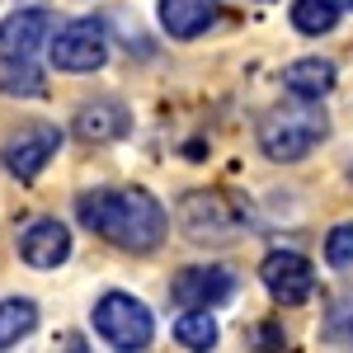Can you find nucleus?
I'll return each instance as SVG.
<instances>
[{
	"label": "nucleus",
	"mask_w": 353,
	"mask_h": 353,
	"mask_svg": "<svg viewBox=\"0 0 353 353\" xmlns=\"http://www.w3.org/2000/svg\"><path fill=\"white\" fill-rule=\"evenodd\" d=\"M325 264L330 269H353V221H339L325 236Z\"/></svg>",
	"instance_id": "17"
},
{
	"label": "nucleus",
	"mask_w": 353,
	"mask_h": 353,
	"mask_svg": "<svg viewBox=\"0 0 353 353\" xmlns=\"http://www.w3.org/2000/svg\"><path fill=\"white\" fill-rule=\"evenodd\" d=\"M179 226H184V236L193 245H226L236 236H245L250 217L226 193H189L179 203Z\"/></svg>",
	"instance_id": "4"
},
{
	"label": "nucleus",
	"mask_w": 353,
	"mask_h": 353,
	"mask_svg": "<svg viewBox=\"0 0 353 353\" xmlns=\"http://www.w3.org/2000/svg\"><path fill=\"white\" fill-rule=\"evenodd\" d=\"M61 151V128L57 123H24L19 132H10V141L0 146V165L14 174V179H38L52 156Z\"/></svg>",
	"instance_id": "6"
},
{
	"label": "nucleus",
	"mask_w": 353,
	"mask_h": 353,
	"mask_svg": "<svg viewBox=\"0 0 353 353\" xmlns=\"http://www.w3.org/2000/svg\"><path fill=\"white\" fill-rule=\"evenodd\" d=\"M90 321H94V334L118 353H141L151 344V334H156V321H151L146 301L128 297V292H104L94 301Z\"/></svg>",
	"instance_id": "3"
},
{
	"label": "nucleus",
	"mask_w": 353,
	"mask_h": 353,
	"mask_svg": "<svg viewBox=\"0 0 353 353\" xmlns=\"http://www.w3.org/2000/svg\"><path fill=\"white\" fill-rule=\"evenodd\" d=\"M174 339L189 353H212L217 349V321H212V311H184L174 321Z\"/></svg>",
	"instance_id": "15"
},
{
	"label": "nucleus",
	"mask_w": 353,
	"mask_h": 353,
	"mask_svg": "<svg viewBox=\"0 0 353 353\" xmlns=\"http://www.w3.org/2000/svg\"><path fill=\"white\" fill-rule=\"evenodd\" d=\"M48 48H52L57 71L85 76V71H99L109 61V33H104L99 19H71L66 28H57L48 38Z\"/></svg>",
	"instance_id": "5"
},
{
	"label": "nucleus",
	"mask_w": 353,
	"mask_h": 353,
	"mask_svg": "<svg viewBox=\"0 0 353 353\" xmlns=\"http://www.w3.org/2000/svg\"><path fill=\"white\" fill-rule=\"evenodd\" d=\"M283 90L292 99L321 104L330 90H334V61H325V57H297L292 66H283Z\"/></svg>",
	"instance_id": "12"
},
{
	"label": "nucleus",
	"mask_w": 353,
	"mask_h": 353,
	"mask_svg": "<svg viewBox=\"0 0 353 353\" xmlns=\"http://www.w3.org/2000/svg\"><path fill=\"white\" fill-rule=\"evenodd\" d=\"M38 325V306L28 297H10L0 301V349H10V344H19L28 330Z\"/></svg>",
	"instance_id": "16"
},
{
	"label": "nucleus",
	"mask_w": 353,
	"mask_h": 353,
	"mask_svg": "<svg viewBox=\"0 0 353 353\" xmlns=\"http://www.w3.org/2000/svg\"><path fill=\"white\" fill-rule=\"evenodd\" d=\"M330 132V118L321 104L311 99H297V104H273L264 118H259V151L278 165H292L301 156H311Z\"/></svg>",
	"instance_id": "2"
},
{
	"label": "nucleus",
	"mask_w": 353,
	"mask_h": 353,
	"mask_svg": "<svg viewBox=\"0 0 353 353\" xmlns=\"http://www.w3.org/2000/svg\"><path fill=\"white\" fill-rule=\"evenodd\" d=\"M170 297L179 301L184 311H212L221 301L236 297V273L221 269V264H193V269H179L174 283H170Z\"/></svg>",
	"instance_id": "8"
},
{
	"label": "nucleus",
	"mask_w": 353,
	"mask_h": 353,
	"mask_svg": "<svg viewBox=\"0 0 353 353\" xmlns=\"http://www.w3.org/2000/svg\"><path fill=\"white\" fill-rule=\"evenodd\" d=\"M71 132L81 137V141H94V146H104V141H123V137L132 132V109L118 104V99H85L81 109H76Z\"/></svg>",
	"instance_id": "11"
},
{
	"label": "nucleus",
	"mask_w": 353,
	"mask_h": 353,
	"mask_svg": "<svg viewBox=\"0 0 353 353\" xmlns=\"http://www.w3.org/2000/svg\"><path fill=\"white\" fill-rule=\"evenodd\" d=\"M76 217L85 231H94L99 241L118 245L128 254L161 250L170 231V217L151 189H90L76 198Z\"/></svg>",
	"instance_id": "1"
},
{
	"label": "nucleus",
	"mask_w": 353,
	"mask_h": 353,
	"mask_svg": "<svg viewBox=\"0 0 353 353\" xmlns=\"http://www.w3.org/2000/svg\"><path fill=\"white\" fill-rule=\"evenodd\" d=\"M76 353H81V349H76Z\"/></svg>",
	"instance_id": "19"
},
{
	"label": "nucleus",
	"mask_w": 353,
	"mask_h": 353,
	"mask_svg": "<svg viewBox=\"0 0 353 353\" xmlns=\"http://www.w3.org/2000/svg\"><path fill=\"white\" fill-rule=\"evenodd\" d=\"M217 0H161V24L170 38H198L217 24Z\"/></svg>",
	"instance_id": "13"
},
{
	"label": "nucleus",
	"mask_w": 353,
	"mask_h": 353,
	"mask_svg": "<svg viewBox=\"0 0 353 353\" xmlns=\"http://www.w3.org/2000/svg\"><path fill=\"white\" fill-rule=\"evenodd\" d=\"M292 28L306 33V38H321V33H334L339 28V5L334 0H292Z\"/></svg>",
	"instance_id": "14"
},
{
	"label": "nucleus",
	"mask_w": 353,
	"mask_h": 353,
	"mask_svg": "<svg viewBox=\"0 0 353 353\" xmlns=\"http://www.w3.org/2000/svg\"><path fill=\"white\" fill-rule=\"evenodd\" d=\"M19 259L28 269H57L71 259V231L57 217H33L19 231Z\"/></svg>",
	"instance_id": "10"
},
{
	"label": "nucleus",
	"mask_w": 353,
	"mask_h": 353,
	"mask_svg": "<svg viewBox=\"0 0 353 353\" xmlns=\"http://www.w3.org/2000/svg\"><path fill=\"white\" fill-rule=\"evenodd\" d=\"M259 283L269 288L273 301L301 306V301L316 292V264L306 254H297V250H273V254H264V264H259Z\"/></svg>",
	"instance_id": "7"
},
{
	"label": "nucleus",
	"mask_w": 353,
	"mask_h": 353,
	"mask_svg": "<svg viewBox=\"0 0 353 353\" xmlns=\"http://www.w3.org/2000/svg\"><path fill=\"white\" fill-rule=\"evenodd\" d=\"M57 28V14L43 5H24L0 19V61H28Z\"/></svg>",
	"instance_id": "9"
},
{
	"label": "nucleus",
	"mask_w": 353,
	"mask_h": 353,
	"mask_svg": "<svg viewBox=\"0 0 353 353\" xmlns=\"http://www.w3.org/2000/svg\"><path fill=\"white\" fill-rule=\"evenodd\" d=\"M334 5H339V10H353V0H334Z\"/></svg>",
	"instance_id": "18"
}]
</instances>
